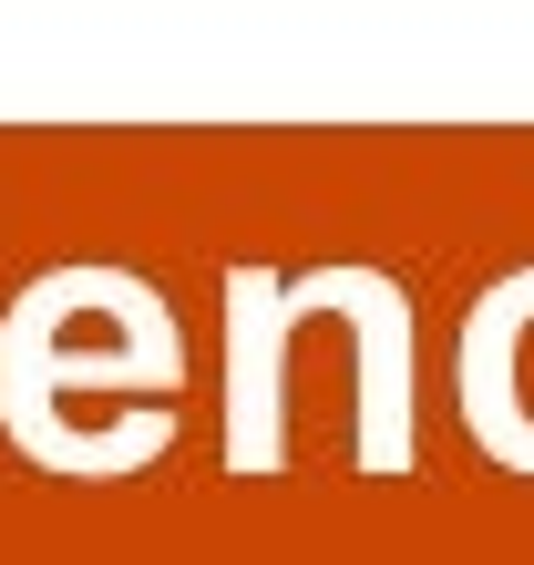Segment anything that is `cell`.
I'll use <instances>...</instances> for the list:
<instances>
[{"mask_svg": "<svg viewBox=\"0 0 534 565\" xmlns=\"http://www.w3.org/2000/svg\"><path fill=\"white\" fill-rule=\"evenodd\" d=\"M319 298L360 340V431H350L360 473H412V288L371 257H329Z\"/></svg>", "mask_w": 534, "mask_h": 565, "instance_id": "7a4b0ae2", "label": "cell"}, {"mask_svg": "<svg viewBox=\"0 0 534 565\" xmlns=\"http://www.w3.org/2000/svg\"><path fill=\"white\" fill-rule=\"evenodd\" d=\"M175 381H185V340H175V309L145 278L114 298L104 340H83L73 268L31 278L11 298V319H0V431L42 473H73V402L83 391H114L124 412H164Z\"/></svg>", "mask_w": 534, "mask_h": 565, "instance_id": "6da1fadb", "label": "cell"}]
</instances>
